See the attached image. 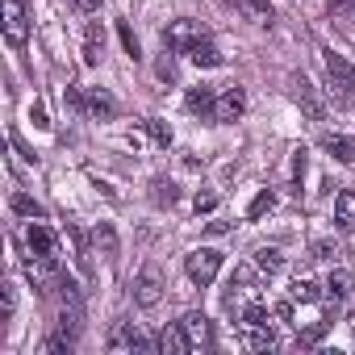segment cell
<instances>
[{"mask_svg": "<svg viewBox=\"0 0 355 355\" xmlns=\"http://www.w3.org/2000/svg\"><path fill=\"white\" fill-rule=\"evenodd\" d=\"M184 268H189V280H193V284L209 288V284L218 280V272H222V251H218V247H197V251L184 259Z\"/></svg>", "mask_w": 355, "mask_h": 355, "instance_id": "cell-1", "label": "cell"}, {"mask_svg": "<svg viewBox=\"0 0 355 355\" xmlns=\"http://www.w3.org/2000/svg\"><path fill=\"white\" fill-rule=\"evenodd\" d=\"M163 288H167L163 268H159V263H142V272H138V280H134V301H138L142 309H155V305L163 301Z\"/></svg>", "mask_w": 355, "mask_h": 355, "instance_id": "cell-2", "label": "cell"}, {"mask_svg": "<svg viewBox=\"0 0 355 355\" xmlns=\"http://www.w3.org/2000/svg\"><path fill=\"white\" fill-rule=\"evenodd\" d=\"M201 38H209V30H205L201 21H189V17L171 21V26L163 30V46H167V51H184V55H189Z\"/></svg>", "mask_w": 355, "mask_h": 355, "instance_id": "cell-3", "label": "cell"}, {"mask_svg": "<svg viewBox=\"0 0 355 355\" xmlns=\"http://www.w3.org/2000/svg\"><path fill=\"white\" fill-rule=\"evenodd\" d=\"M180 330H184V338H189V351H209V347H214V326H209V318H205L201 309L184 313V318H180Z\"/></svg>", "mask_w": 355, "mask_h": 355, "instance_id": "cell-4", "label": "cell"}, {"mask_svg": "<svg viewBox=\"0 0 355 355\" xmlns=\"http://www.w3.org/2000/svg\"><path fill=\"white\" fill-rule=\"evenodd\" d=\"M322 55H326V80H330V88L338 96H355V67L343 55H334V51H322Z\"/></svg>", "mask_w": 355, "mask_h": 355, "instance_id": "cell-5", "label": "cell"}, {"mask_svg": "<svg viewBox=\"0 0 355 355\" xmlns=\"http://www.w3.org/2000/svg\"><path fill=\"white\" fill-rule=\"evenodd\" d=\"M247 113V92L239 88V84H226L222 92H218V105H214V121H239Z\"/></svg>", "mask_w": 355, "mask_h": 355, "instance_id": "cell-6", "label": "cell"}, {"mask_svg": "<svg viewBox=\"0 0 355 355\" xmlns=\"http://www.w3.org/2000/svg\"><path fill=\"white\" fill-rule=\"evenodd\" d=\"M5 38L9 46H26L30 42V17L21 0H5Z\"/></svg>", "mask_w": 355, "mask_h": 355, "instance_id": "cell-7", "label": "cell"}, {"mask_svg": "<svg viewBox=\"0 0 355 355\" xmlns=\"http://www.w3.org/2000/svg\"><path fill=\"white\" fill-rule=\"evenodd\" d=\"M293 96H297V105L305 109V117H309V121H322V117H326V105H322L318 88H313L305 76H293Z\"/></svg>", "mask_w": 355, "mask_h": 355, "instance_id": "cell-8", "label": "cell"}, {"mask_svg": "<svg viewBox=\"0 0 355 355\" xmlns=\"http://www.w3.org/2000/svg\"><path fill=\"white\" fill-rule=\"evenodd\" d=\"M26 243H30V251H34V255H42V259H55V263H59V239H55V230H46L42 222H34V226H30Z\"/></svg>", "mask_w": 355, "mask_h": 355, "instance_id": "cell-9", "label": "cell"}, {"mask_svg": "<svg viewBox=\"0 0 355 355\" xmlns=\"http://www.w3.org/2000/svg\"><path fill=\"white\" fill-rule=\"evenodd\" d=\"M214 105H218V88H209V84H197L184 96V109L197 113V117H214Z\"/></svg>", "mask_w": 355, "mask_h": 355, "instance_id": "cell-10", "label": "cell"}, {"mask_svg": "<svg viewBox=\"0 0 355 355\" xmlns=\"http://www.w3.org/2000/svg\"><path fill=\"white\" fill-rule=\"evenodd\" d=\"M322 150L338 163H355V138L347 134H322Z\"/></svg>", "mask_w": 355, "mask_h": 355, "instance_id": "cell-11", "label": "cell"}, {"mask_svg": "<svg viewBox=\"0 0 355 355\" xmlns=\"http://www.w3.org/2000/svg\"><path fill=\"white\" fill-rule=\"evenodd\" d=\"M334 226H338L343 234L355 230V193H351V189H343V193L334 197Z\"/></svg>", "mask_w": 355, "mask_h": 355, "instance_id": "cell-12", "label": "cell"}, {"mask_svg": "<svg viewBox=\"0 0 355 355\" xmlns=\"http://www.w3.org/2000/svg\"><path fill=\"white\" fill-rule=\"evenodd\" d=\"M67 243H71V259H76V268L88 272V268H92V251H88V239H84V230H80L76 222H67Z\"/></svg>", "mask_w": 355, "mask_h": 355, "instance_id": "cell-13", "label": "cell"}, {"mask_svg": "<svg viewBox=\"0 0 355 355\" xmlns=\"http://www.w3.org/2000/svg\"><path fill=\"white\" fill-rule=\"evenodd\" d=\"M243 347L247 351H272L276 347V330L272 326H243Z\"/></svg>", "mask_w": 355, "mask_h": 355, "instance_id": "cell-14", "label": "cell"}, {"mask_svg": "<svg viewBox=\"0 0 355 355\" xmlns=\"http://www.w3.org/2000/svg\"><path fill=\"white\" fill-rule=\"evenodd\" d=\"M155 343H159V351H167V355H184V351H189V338H184L180 326H163Z\"/></svg>", "mask_w": 355, "mask_h": 355, "instance_id": "cell-15", "label": "cell"}, {"mask_svg": "<svg viewBox=\"0 0 355 355\" xmlns=\"http://www.w3.org/2000/svg\"><path fill=\"white\" fill-rule=\"evenodd\" d=\"M189 59H193L197 67H222V63H226V55H222V51H218L209 38H201V42L189 51Z\"/></svg>", "mask_w": 355, "mask_h": 355, "instance_id": "cell-16", "label": "cell"}, {"mask_svg": "<svg viewBox=\"0 0 355 355\" xmlns=\"http://www.w3.org/2000/svg\"><path fill=\"white\" fill-rule=\"evenodd\" d=\"M101 55H105V34H101V26L92 21V26H88V34H84V63H88V67H96V63H101Z\"/></svg>", "mask_w": 355, "mask_h": 355, "instance_id": "cell-17", "label": "cell"}, {"mask_svg": "<svg viewBox=\"0 0 355 355\" xmlns=\"http://www.w3.org/2000/svg\"><path fill=\"white\" fill-rule=\"evenodd\" d=\"M88 113H92V117H113V113H117V101H113L105 88H88Z\"/></svg>", "mask_w": 355, "mask_h": 355, "instance_id": "cell-18", "label": "cell"}, {"mask_svg": "<svg viewBox=\"0 0 355 355\" xmlns=\"http://www.w3.org/2000/svg\"><path fill=\"white\" fill-rule=\"evenodd\" d=\"M92 243H96V251H101L105 259H117V230H113L109 222H101V226L92 230Z\"/></svg>", "mask_w": 355, "mask_h": 355, "instance_id": "cell-19", "label": "cell"}, {"mask_svg": "<svg viewBox=\"0 0 355 355\" xmlns=\"http://www.w3.org/2000/svg\"><path fill=\"white\" fill-rule=\"evenodd\" d=\"M234 5L251 17V21H259V26H268L272 17H276V9H272V0H234Z\"/></svg>", "mask_w": 355, "mask_h": 355, "instance_id": "cell-20", "label": "cell"}, {"mask_svg": "<svg viewBox=\"0 0 355 355\" xmlns=\"http://www.w3.org/2000/svg\"><path fill=\"white\" fill-rule=\"evenodd\" d=\"M9 205H13V214H21V218H34V222H42V218H46V209H42L30 193H13V197H9Z\"/></svg>", "mask_w": 355, "mask_h": 355, "instance_id": "cell-21", "label": "cell"}, {"mask_svg": "<svg viewBox=\"0 0 355 355\" xmlns=\"http://www.w3.org/2000/svg\"><path fill=\"white\" fill-rule=\"evenodd\" d=\"M255 268H259L263 276H276V272H284V255H280L276 247H259V251H255Z\"/></svg>", "mask_w": 355, "mask_h": 355, "instance_id": "cell-22", "label": "cell"}, {"mask_svg": "<svg viewBox=\"0 0 355 355\" xmlns=\"http://www.w3.org/2000/svg\"><path fill=\"white\" fill-rule=\"evenodd\" d=\"M326 293H330V301H334V305H343V301L351 297V272H343V268H338V272H330Z\"/></svg>", "mask_w": 355, "mask_h": 355, "instance_id": "cell-23", "label": "cell"}, {"mask_svg": "<svg viewBox=\"0 0 355 355\" xmlns=\"http://www.w3.org/2000/svg\"><path fill=\"white\" fill-rule=\"evenodd\" d=\"M150 201H155V205H167V209H171L175 201H180V189H175L171 180H163V175H159V180H150Z\"/></svg>", "mask_w": 355, "mask_h": 355, "instance_id": "cell-24", "label": "cell"}, {"mask_svg": "<svg viewBox=\"0 0 355 355\" xmlns=\"http://www.w3.org/2000/svg\"><path fill=\"white\" fill-rule=\"evenodd\" d=\"M293 301H301V305H309V301H322V288H318L313 280L297 276V280H293Z\"/></svg>", "mask_w": 355, "mask_h": 355, "instance_id": "cell-25", "label": "cell"}, {"mask_svg": "<svg viewBox=\"0 0 355 355\" xmlns=\"http://www.w3.org/2000/svg\"><path fill=\"white\" fill-rule=\"evenodd\" d=\"M276 209V197L263 189V193H255V201H251V209H247V222H259L263 214H272Z\"/></svg>", "mask_w": 355, "mask_h": 355, "instance_id": "cell-26", "label": "cell"}, {"mask_svg": "<svg viewBox=\"0 0 355 355\" xmlns=\"http://www.w3.org/2000/svg\"><path fill=\"white\" fill-rule=\"evenodd\" d=\"M330 326H334L330 318H322V322H313L309 330H301V334H297V347H313V343H322V334H326Z\"/></svg>", "mask_w": 355, "mask_h": 355, "instance_id": "cell-27", "label": "cell"}, {"mask_svg": "<svg viewBox=\"0 0 355 355\" xmlns=\"http://www.w3.org/2000/svg\"><path fill=\"white\" fill-rule=\"evenodd\" d=\"M117 34H121V46L130 59H142V46H138V34L130 30V21H117Z\"/></svg>", "mask_w": 355, "mask_h": 355, "instance_id": "cell-28", "label": "cell"}, {"mask_svg": "<svg viewBox=\"0 0 355 355\" xmlns=\"http://www.w3.org/2000/svg\"><path fill=\"white\" fill-rule=\"evenodd\" d=\"M146 134L155 138V146H171V125L159 117H146Z\"/></svg>", "mask_w": 355, "mask_h": 355, "instance_id": "cell-29", "label": "cell"}, {"mask_svg": "<svg viewBox=\"0 0 355 355\" xmlns=\"http://www.w3.org/2000/svg\"><path fill=\"white\" fill-rule=\"evenodd\" d=\"M239 322H243V326H268V305H259V301L247 305V309L239 313Z\"/></svg>", "mask_w": 355, "mask_h": 355, "instance_id": "cell-30", "label": "cell"}, {"mask_svg": "<svg viewBox=\"0 0 355 355\" xmlns=\"http://www.w3.org/2000/svg\"><path fill=\"white\" fill-rule=\"evenodd\" d=\"M155 71H159V80H167V84H171V80H175V59L163 51V59L155 63Z\"/></svg>", "mask_w": 355, "mask_h": 355, "instance_id": "cell-31", "label": "cell"}, {"mask_svg": "<svg viewBox=\"0 0 355 355\" xmlns=\"http://www.w3.org/2000/svg\"><path fill=\"white\" fill-rule=\"evenodd\" d=\"M193 205H197V214H214L218 209V193H197Z\"/></svg>", "mask_w": 355, "mask_h": 355, "instance_id": "cell-32", "label": "cell"}, {"mask_svg": "<svg viewBox=\"0 0 355 355\" xmlns=\"http://www.w3.org/2000/svg\"><path fill=\"white\" fill-rule=\"evenodd\" d=\"M334 255H343V251H338L334 243H326V239H322V243H313V255H309V259H334Z\"/></svg>", "mask_w": 355, "mask_h": 355, "instance_id": "cell-33", "label": "cell"}, {"mask_svg": "<svg viewBox=\"0 0 355 355\" xmlns=\"http://www.w3.org/2000/svg\"><path fill=\"white\" fill-rule=\"evenodd\" d=\"M30 121H34L38 130H51V121H46V105H42V101H34V109H30Z\"/></svg>", "mask_w": 355, "mask_h": 355, "instance_id": "cell-34", "label": "cell"}, {"mask_svg": "<svg viewBox=\"0 0 355 355\" xmlns=\"http://www.w3.org/2000/svg\"><path fill=\"white\" fill-rule=\"evenodd\" d=\"M76 9H80V13H96V9H101V0H76Z\"/></svg>", "mask_w": 355, "mask_h": 355, "instance_id": "cell-35", "label": "cell"}, {"mask_svg": "<svg viewBox=\"0 0 355 355\" xmlns=\"http://www.w3.org/2000/svg\"><path fill=\"white\" fill-rule=\"evenodd\" d=\"M276 318H280V322H288V318H293V305H288V301H280V305H276Z\"/></svg>", "mask_w": 355, "mask_h": 355, "instance_id": "cell-36", "label": "cell"}, {"mask_svg": "<svg viewBox=\"0 0 355 355\" xmlns=\"http://www.w3.org/2000/svg\"><path fill=\"white\" fill-rule=\"evenodd\" d=\"M347 17H351V21H355V5H347Z\"/></svg>", "mask_w": 355, "mask_h": 355, "instance_id": "cell-37", "label": "cell"}]
</instances>
